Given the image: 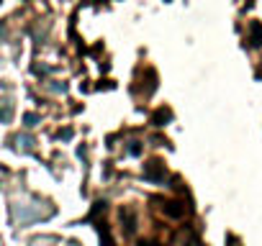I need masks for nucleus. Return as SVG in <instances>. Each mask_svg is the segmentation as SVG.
Here are the masks:
<instances>
[{
	"label": "nucleus",
	"instance_id": "1",
	"mask_svg": "<svg viewBox=\"0 0 262 246\" xmlns=\"http://www.w3.org/2000/svg\"><path fill=\"white\" fill-rule=\"evenodd\" d=\"M249 44L252 46H262V23H252L249 26Z\"/></svg>",
	"mask_w": 262,
	"mask_h": 246
},
{
	"label": "nucleus",
	"instance_id": "2",
	"mask_svg": "<svg viewBox=\"0 0 262 246\" xmlns=\"http://www.w3.org/2000/svg\"><path fill=\"white\" fill-rule=\"evenodd\" d=\"M188 246H203V243H201V241H195V238H193V241H190V243H188Z\"/></svg>",
	"mask_w": 262,
	"mask_h": 246
},
{
	"label": "nucleus",
	"instance_id": "3",
	"mask_svg": "<svg viewBox=\"0 0 262 246\" xmlns=\"http://www.w3.org/2000/svg\"><path fill=\"white\" fill-rule=\"evenodd\" d=\"M142 246H157V243H142Z\"/></svg>",
	"mask_w": 262,
	"mask_h": 246
}]
</instances>
